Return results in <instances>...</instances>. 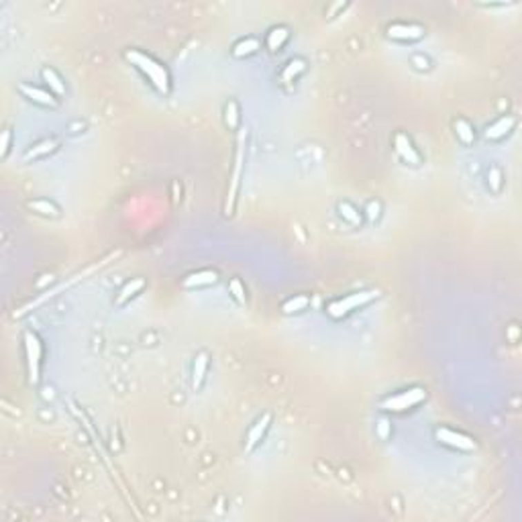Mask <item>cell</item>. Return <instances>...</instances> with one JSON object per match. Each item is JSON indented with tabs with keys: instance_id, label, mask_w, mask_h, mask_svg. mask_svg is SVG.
I'll return each mask as SVG.
<instances>
[{
	"instance_id": "5bb4252c",
	"label": "cell",
	"mask_w": 522,
	"mask_h": 522,
	"mask_svg": "<svg viewBox=\"0 0 522 522\" xmlns=\"http://www.w3.org/2000/svg\"><path fill=\"white\" fill-rule=\"evenodd\" d=\"M211 369V355L209 351H198L192 361V390L200 392L206 384V376Z\"/></svg>"
},
{
	"instance_id": "4dcf8cb0",
	"label": "cell",
	"mask_w": 522,
	"mask_h": 522,
	"mask_svg": "<svg viewBox=\"0 0 522 522\" xmlns=\"http://www.w3.org/2000/svg\"><path fill=\"white\" fill-rule=\"evenodd\" d=\"M378 435H380V438H384V441L388 438V435H390V431H388V423H384V420H382V423L378 425Z\"/></svg>"
},
{
	"instance_id": "ac0fdd59",
	"label": "cell",
	"mask_w": 522,
	"mask_h": 522,
	"mask_svg": "<svg viewBox=\"0 0 522 522\" xmlns=\"http://www.w3.org/2000/svg\"><path fill=\"white\" fill-rule=\"evenodd\" d=\"M261 45H263V41H261L260 37H253V35L241 37L239 41L233 44L231 55H233L235 59H247V57H251V55H255V53L260 51Z\"/></svg>"
},
{
	"instance_id": "30bf717a",
	"label": "cell",
	"mask_w": 522,
	"mask_h": 522,
	"mask_svg": "<svg viewBox=\"0 0 522 522\" xmlns=\"http://www.w3.org/2000/svg\"><path fill=\"white\" fill-rule=\"evenodd\" d=\"M271 423H273L271 412H263L261 416L255 418V423L249 427V431H247V435H245V443H243L245 453H253L261 443L265 441V436H267L269 429H271Z\"/></svg>"
},
{
	"instance_id": "cb8c5ba5",
	"label": "cell",
	"mask_w": 522,
	"mask_h": 522,
	"mask_svg": "<svg viewBox=\"0 0 522 522\" xmlns=\"http://www.w3.org/2000/svg\"><path fill=\"white\" fill-rule=\"evenodd\" d=\"M312 304V298L308 294H294L292 298H288L282 304V314L286 316H294V314H302Z\"/></svg>"
},
{
	"instance_id": "ffe728a7",
	"label": "cell",
	"mask_w": 522,
	"mask_h": 522,
	"mask_svg": "<svg viewBox=\"0 0 522 522\" xmlns=\"http://www.w3.org/2000/svg\"><path fill=\"white\" fill-rule=\"evenodd\" d=\"M27 209H29L31 213H35V215H39V217H45V218L61 217V209H59L53 200L44 198V196H39V198H31V200L27 202Z\"/></svg>"
},
{
	"instance_id": "4316f807",
	"label": "cell",
	"mask_w": 522,
	"mask_h": 522,
	"mask_svg": "<svg viewBox=\"0 0 522 522\" xmlns=\"http://www.w3.org/2000/svg\"><path fill=\"white\" fill-rule=\"evenodd\" d=\"M361 213H363V217H367L369 220H378L380 215H382V204L378 200H369L367 206H365V211H361Z\"/></svg>"
},
{
	"instance_id": "d6986e66",
	"label": "cell",
	"mask_w": 522,
	"mask_h": 522,
	"mask_svg": "<svg viewBox=\"0 0 522 522\" xmlns=\"http://www.w3.org/2000/svg\"><path fill=\"white\" fill-rule=\"evenodd\" d=\"M41 80H44L45 88L51 92V94H55L59 100L66 96V92H68V88H66V82H64V78L59 76V72L55 70V68H51V66H45L44 70H41Z\"/></svg>"
},
{
	"instance_id": "d4e9b609",
	"label": "cell",
	"mask_w": 522,
	"mask_h": 522,
	"mask_svg": "<svg viewBox=\"0 0 522 522\" xmlns=\"http://www.w3.org/2000/svg\"><path fill=\"white\" fill-rule=\"evenodd\" d=\"M226 290L231 294V298L237 302L239 306H247V288L243 284L241 278H231L229 284H226Z\"/></svg>"
},
{
	"instance_id": "7a4b0ae2",
	"label": "cell",
	"mask_w": 522,
	"mask_h": 522,
	"mask_svg": "<svg viewBox=\"0 0 522 522\" xmlns=\"http://www.w3.org/2000/svg\"><path fill=\"white\" fill-rule=\"evenodd\" d=\"M382 292L380 290H359V292H351V294H345L341 298H335L331 302H327L325 306V312L329 318L333 320H343L351 314H355L357 310H363L365 306H369L371 302L380 300Z\"/></svg>"
},
{
	"instance_id": "44dd1931",
	"label": "cell",
	"mask_w": 522,
	"mask_h": 522,
	"mask_svg": "<svg viewBox=\"0 0 522 522\" xmlns=\"http://www.w3.org/2000/svg\"><path fill=\"white\" fill-rule=\"evenodd\" d=\"M222 121H224V127L229 130H241V106L235 98H229L224 102V108H222Z\"/></svg>"
},
{
	"instance_id": "484cf974",
	"label": "cell",
	"mask_w": 522,
	"mask_h": 522,
	"mask_svg": "<svg viewBox=\"0 0 522 522\" xmlns=\"http://www.w3.org/2000/svg\"><path fill=\"white\" fill-rule=\"evenodd\" d=\"M487 188L494 194H500L502 188H504V174H502V170L498 166H492L487 170Z\"/></svg>"
},
{
	"instance_id": "5b68a950",
	"label": "cell",
	"mask_w": 522,
	"mask_h": 522,
	"mask_svg": "<svg viewBox=\"0 0 522 522\" xmlns=\"http://www.w3.org/2000/svg\"><path fill=\"white\" fill-rule=\"evenodd\" d=\"M23 349H25L29 384L37 386L41 382V369H44V341L35 331L27 329L23 333Z\"/></svg>"
},
{
	"instance_id": "83f0119b",
	"label": "cell",
	"mask_w": 522,
	"mask_h": 522,
	"mask_svg": "<svg viewBox=\"0 0 522 522\" xmlns=\"http://www.w3.org/2000/svg\"><path fill=\"white\" fill-rule=\"evenodd\" d=\"M12 147V130L4 129L2 130V157H8Z\"/></svg>"
},
{
	"instance_id": "4fadbf2b",
	"label": "cell",
	"mask_w": 522,
	"mask_h": 522,
	"mask_svg": "<svg viewBox=\"0 0 522 522\" xmlns=\"http://www.w3.org/2000/svg\"><path fill=\"white\" fill-rule=\"evenodd\" d=\"M306 70H308V61H306L304 57H292V59H288L284 64V68L280 70V74H278L280 86H292V84H296L304 76Z\"/></svg>"
},
{
	"instance_id": "8fae6325",
	"label": "cell",
	"mask_w": 522,
	"mask_h": 522,
	"mask_svg": "<svg viewBox=\"0 0 522 522\" xmlns=\"http://www.w3.org/2000/svg\"><path fill=\"white\" fill-rule=\"evenodd\" d=\"M516 117L514 115H502L498 117L496 121H492L485 129H483V139L490 141V143H498V141H504L514 127H516Z\"/></svg>"
},
{
	"instance_id": "2e32d148",
	"label": "cell",
	"mask_w": 522,
	"mask_h": 522,
	"mask_svg": "<svg viewBox=\"0 0 522 522\" xmlns=\"http://www.w3.org/2000/svg\"><path fill=\"white\" fill-rule=\"evenodd\" d=\"M59 139L57 137H47L41 139L37 143H33L25 153H23V162H37V160H45L49 155H53L59 149Z\"/></svg>"
},
{
	"instance_id": "9c48e42d",
	"label": "cell",
	"mask_w": 522,
	"mask_h": 522,
	"mask_svg": "<svg viewBox=\"0 0 522 522\" xmlns=\"http://www.w3.org/2000/svg\"><path fill=\"white\" fill-rule=\"evenodd\" d=\"M17 92L27 100V102H33L37 106H44V108H57L59 106V98L55 94H51L47 88L35 86L31 82H21L17 86Z\"/></svg>"
},
{
	"instance_id": "52a82bcc",
	"label": "cell",
	"mask_w": 522,
	"mask_h": 522,
	"mask_svg": "<svg viewBox=\"0 0 522 522\" xmlns=\"http://www.w3.org/2000/svg\"><path fill=\"white\" fill-rule=\"evenodd\" d=\"M427 29L418 23H390L386 27V37L396 44H416L420 39H425Z\"/></svg>"
},
{
	"instance_id": "f546056e",
	"label": "cell",
	"mask_w": 522,
	"mask_h": 522,
	"mask_svg": "<svg viewBox=\"0 0 522 522\" xmlns=\"http://www.w3.org/2000/svg\"><path fill=\"white\" fill-rule=\"evenodd\" d=\"M347 6V2H335V4H331V6H327L325 14H327V19H335V17H339V12L345 10Z\"/></svg>"
},
{
	"instance_id": "6da1fadb",
	"label": "cell",
	"mask_w": 522,
	"mask_h": 522,
	"mask_svg": "<svg viewBox=\"0 0 522 522\" xmlns=\"http://www.w3.org/2000/svg\"><path fill=\"white\" fill-rule=\"evenodd\" d=\"M123 57L133 70H137L145 78V82L153 88L160 96H170L172 94V88H174L172 74H170L168 66L162 64L157 57L145 53L143 49H135V47L125 49Z\"/></svg>"
},
{
	"instance_id": "8992f818",
	"label": "cell",
	"mask_w": 522,
	"mask_h": 522,
	"mask_svg": "<svg viewBox=\"0 0 522 522\" xmlns=\"http://www.w3.org/2000/svg\"><path fill=\"white\" fill-rule=\"evenodd\" d=\"M435 441L438 445L457 451V453H474L478 449V443L474 436H470L467 433L455 431L451 427H436L435 429Z\"/></svg>"
},
{
	"instance_id": "ba28073f",
	"label": "cell",
	"mask_w": 522,
	"mask_h": 522,
	"mask_svg": "<svg viewBox=\"0 0 522 522\" xmlns=\"http://www.w3.org/2000/svg\"><path fill=\"white\" fill-rule=\"evenodd\" d=\"M394 151H396V155L406 166H412V168L423 166V153L418 151V147L414 145V141H412V137L408 133L396 130V135H394Z\"/></svg>"
},
{
	"instance_id": "7402d4cb",
	"label": "cell",
	"mask_w": 522,
	"mask_h": 522,
	"mask_svg": "<svg viewBox=\"0 0 522 522\" xmlns=\"http://www.w3.org/2000/svg\"><path fill=\"white\" fill-rule=\"evenodd\" d=\"M453 130H455V137L457 141L463 145V147H472L476 143V127L467 121V119H455L453 121Z\"/></svg>"
},
{
	"instance_id": "f1b7e54d",
	"label": "cell",
	"mask_w": 522,
	"mask_h": 522,
	"mask_svg": "<svg viewBox=\"0 0 522 522\" xmlns=\"http://www.w3.org/2000/svg\"><path fill=\"white\" fill-rule=\"evenodd\" d=\"M412 64H414V68L420 70V72H429V70H431V61H429L425 55H420V53L412 55Z\"/></svg>"
},
{
	"instance_id": "3957f363",
	"label": "cell",
	"mask_w": 522,
	"mask_h": 522,
	"mask_svg": "<svg viewBox=\"0 0 522 522\" xmlns=\"http://www.w3.org/2000/svg\"><path fill=\"white\" fill-rule=\"evenodd\" d=\"M429 398V392L423 386H410L406 390L394 392L380 400V410L386 414H406L416 410L420 404H425Z\"/></svg>"
},
{
	"instance_id": "e0dca14e",
	"label": "cell",
	"mask_w": 522,
	"mask_h": 522,
	"mask_svg": "<svg viewBox=\"0 0 522 522\" xmlns=\"http://www.w3.org/2000/svg\"><path fill=\"white\" fill-rule=\"evenodd\" d=\"M145 288H147L145 278H130L129 282H125V284L121 286V290L117 292V296H115L113 304L117 306V308L127 306L130 300H135V298H137V296H139Z\"/></svg>"
},
{
	"instance_id": "7c38bea8",
	"label": "cell",
	"mask_w": 522,
	"mask_h": 522,
	"mask_svg": "<svg viewBox=\"0 0 522 522\" xmlns=\"http://www.w3.org/2000/svg\"><path fill=\"white\" fill-rule=\"evenodd\" d=\"M220 276L217 269H196L190 271L188 276H184L182 280V288L184 290H200V288H211L217 286Z\"/></svg>"
},
{
	"instance_id": "277c9868",
	"label": "cell",
	"mask_w": 522,
	"mask_h": 522,
	"mask_svg": "<svg viewBox=\"0 0 522 522\" xmlns=\"http://www.w3.org/2000/svg\"><path fill=\"white\" fill-rule=\"evenodd\" d=\"M245 153H247V129L239 130V139H237V151H235V162H233V172L229 177V190H226V198H224V217H233L235 206H237V196L241 190V180L245 172Z\"/></svg>"
},
{
	"instance_id": "9a60e30c",
	"label": "cell",
	"mask_w": 522,
	"mask_h": 522,
	"mask_svg": "<svg viewBox=\"0 0 522 522\" xmlns=\"http://www.w3.org/2000/svg\"><path fill=\"white\" fill-rule=\"evenodd\" d=\"M290 37H292L290 27H286V25H276V27H271V29L265 33V37H263V47H265L271 55H276V53H280V51L288 45Z\"/></svg>"
},
{
	"instance_id": "603a6c76",
	"label": "cell",
	"mask_w": 522,
	"mask_h": 522,
	"mask_svg": "<svg viewBox=\"0 0 522 522\" xmlns=\"http://www.w3.org/2000/svg\"><path fill=\"white\" fill-rule=\"evenodd\" d=\"M337 213H339V217L343 222H347L349 226H361L363 224V213L355 206V204H351L349 200H343V202H339L337 204Z\"/></svg>"
}]
</instances>
